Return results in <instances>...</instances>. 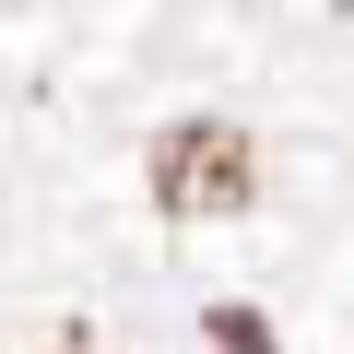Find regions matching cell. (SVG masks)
I'll list each match as a JSON object with an SVG mask.
<instances>
[{
  "instance_id": "cell-1",
  "label": "cell",
  "mask_w": 354,
  "mask_h": 354,
  "mask_svg": "<svg viewBox=\"0 0 354 354\" xmlns=\"http://www.w3.org/2000/svg\"><path fill=\"white\" fill-rule=\"evenodd\" d=\"M260 189V165H248V142L225 130V118H189V130H165V153H153V201L177 213V225H201V213H236Z\"/></svg>"
},
{
  "instance_id": "cell-2",
  "label": "cell",
  "mask_w": 354,
  "mask_h": 354,
  "mask_svg": "<svg viewBox=\"0 0 354 354\" xmlns=\"http://www.w3.org/2000/svg\"><path fill=\"white\" fill-rule=\"evenodd\" d=\"M213 330H225V354H272V330H260L248 307H213Z\"/></svg>"
}]
</instances>
